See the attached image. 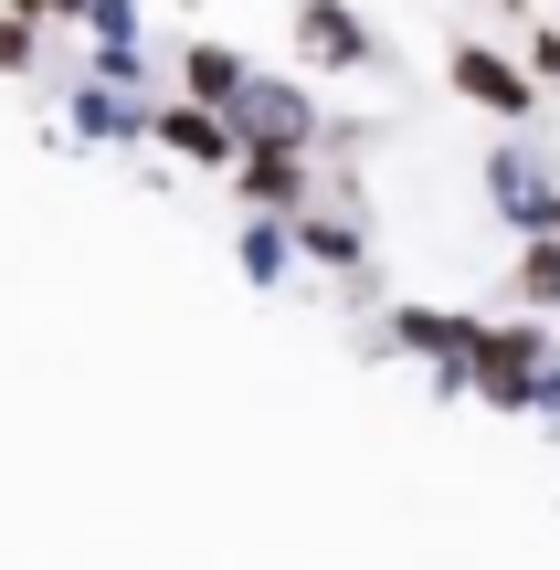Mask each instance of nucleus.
<instances>
[{"mask_svg":"<svg viewBox=\"0 0 560 570\" xmlns=\"http://www.w3.org/2000/svg\"><path fill=\"white\" fill-rule=\"evenodd\" d=\"M307 138H317L307 96H296V85L244 75V96H233V148H307Z\"/></svg>","mask_w":560,"mask_h":570,"instance_id":"nucleus-1","label":"nucleus"},{"mask_svg":"<svg viewBox=\"0 0 560 570\" xmlns=\"http://www.w3.org/2000/svg\"><path fill=\"white\" fill-rule=\"evenodd\" d=\"M444 85H455L465 106H487V117H529V106H540V85L508 53H487V42H455V53H444Z\"/></svg>","mask_w":560,"mask_h":570,"instance_id":"nucleus-2","label":"nucleus"},{"mask_svg":"<svg viewBox=\"0 0 560 570\" xmlns=\"http://www.w3.org/2000/svg\"><path fill=\"white\" fill-rule=\"evenodd\" d=\"M296 42H307L317 63H371V32H360L350 0H307V11H296Z\"/></svg>","mask_w":560,"mask_h":570,"instance_id":"nucleus-3","label":"nucleus"},{"mask_svg":"<svg viewBox=\"0 0 560 570\" xmlns=\"http://www.w3.org/2000/svg\"><path fill=\"white\" fill-rule=\"evenodd\" d=\"M244 202L307 212V159H296V148H244Z\"/></svg>","mask_w":560,"mask_h":570,"instance_id":"nucleus-4","label":"nucleus"},{"mask_svg":"<svg viewBox=\"0 0 560 570\" xmlns=\"http://www.w3.org/2000/svg\"><path fill=\"white\" fill-rule=\"evenodd\" d=\"M159 127V148H180V159H233V127L212 117V106H169V117H148Z\"/></svg>","mask_w":560,"mask_h":570,"instance_id":"nucleus-5","label":"nucleus"},{"mask_svg":"<svg viewBox=\"0 0 560 570\" xmlns=\"http://www.w3.org/2000/svg\"><path fill=\"white\" fill-rule=\"evenodd\" d=\"M519 306H560V233H529V254H519Z\"/></svg>","mask_w":560,"mask_h":570,"instance_id":"nucleus-6","label":"nucleus"},{"mask_svg":"<svg viewBox=\"0 0 560 570\" xmlns=\"http://www.w3.org/2000/svg\"><path fill=\"white\" fill-rule=\"evenodd\" d=\"M190 96H202V106H233V96H244V63H233L223 42H202V53H190Z\"/></svg>","mask_w":560,"mask_h":570,"instance_id":"nucleus-7","label":"nucleus"},{"mask_svg":"<svg viewBox=\"0 0 560 570\" xmlns=\"http://www.w3.org/2000/svg\"><path fill=\"white\" fill-rule=\"evenodd\" d=\"M307 254H317V265H360V223H338V212H307Z\"/></svg>","mask_w":560,"mask_h":570,"instance_id":"nucleus-8","label":"nucleus"},{"mask_svg":"<svg viewBox=\"0 0 560 570\" xmlns=\"http://www.w3.org/2000/svg\"><path fill=\"white\" fill-rule=\"evenodd\" d=\"M0 75H32V21L0 11Z\"/></svg>","mask_w":560,"mask_h":570,"instance_id":"nucleus-9","label":"nucleus"},{"mask_svg":"<svg viewBox=\"0 0 560 570\" xmlns=\"http://www.w3.org/2000/svg\"><path fill=\"white\" fill-rule=\"evenodd\" d=\"M244 265H254V275H275V265H286V233L254 223V233H244Z\"/></svg>","mask_w":560,"mask_h":570,"instance_id":"nucleus-10","label":"nucleus"},{"mask_svg":"<svg viewBox=\"0 0 560 570\" xmlns=\"http://www.w3.org/2000/svg\"><path fill=\"white\" fill-rule=\"evenodd\" d=\"M11 21H96V0H11Z\"/></svg>","mask_w":560,"mask_h":570,"instance_id":"nucleus-11","label":"nucleus"},{"mask_svg":"<svg viewBox=\"0 0 560 570\" xmlns=\"http://www.w3.org/2000/svg\"><path fill=\"white\" fill-rule=\"evenodd\" d=\"M75 117H85V127H96V138H127V127H138V117H127V106H117V96H85V106H75Z\"/></svg>","mask_w":560,"mask_h":570,"instance_id":"nucleus-12","label":"nucleus"},{"mask_svg":"<svg viewBox=\"0 0 560 570\" xmlns=\"http://www.w3.org/2000/svg\"><path fill=\"white\" fill-rule=\"evenodd\" d=\"M529 85H560V32H529Z\"/></svg>","mask_w":560,"mask_h":570,"instance_id":"nucleus-13","label":"nucleus"},{"mask_svg":"<svg viewBox=\"0 0 560 570\" xmlns=\"http://www.w3.org/2000/svg\"><path fill=\"white\" fill-rule=\"evenodd\" d=\"M550 233H560V202H550Z\"/></svg>","mask_w":560,"mask_h":570,"instance_id":"nucleus-14","label":"nucleus"}]
</instances>
